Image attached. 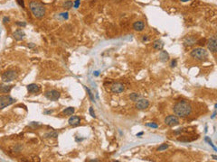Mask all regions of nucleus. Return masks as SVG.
Listing matches in <instances>:
<instances>
[{
  "instance_id": "f257e3e1",
  "label": "nucleus",
  "mask_w": 217,
  "mask_h": 162,
  "mask_svg": "<svg viewBox=\"0 0 217 162\" xmlns=\"http://www.w3.org/2000/svg\"><path fill=\"white\" fill-rule=\"evenodd\" d=\"M173 111H174L175 115L178 116V117L185 118L191 115L192 106L188 101L182 100V101L177 102L176 105H174Z\"/></svg>"
},
{
  "instance_id": "f03ea898",
  "label": "nucleus",
  "mask_w": 217,
  "mask_h": 162,
  "mask_svg": "<svg viewBox=\"0 0 217 162\" xmlns=\"http://www.w3.org/2000/svg\"><path fill=\"white\" fill-rule=\"evenodd\" d=\"M31 12L36 18H42L45 15V7L38 1H32L29 5Z\"/></svg>"
},
{
  "instance_id": "7ed1b4c3",
  "label": "nucleus",
  "mask_w": 217,
  "mask_h": 162,
  "mask_svg": "<svg viewBox=\"0 0 217 162\" xmlns=\"http://www.w3.org/2000/svg\"><path fill=\"white\" fill-rule=\"evenodd\" d=\"M191 56L197 61H204L208 58V52L203 48H195L191 51Z\"/></svg>"
},
{
  "instance_id": "20e7f679",
  "label": "nucleus",
  "mask_w": 217,
  "mask_h": 162,
  "mask_svg": "<svg viewBox=\"0 0 217 162\" xmlns=\"http://www.w3.org/2000/svg\"><path fill=\"white\" fill-rule=\"evenodd\" d=\"M14 99L10 95H0V110L14 103Z\"/></svg>"
},
{
  "instance_id": "39448f33",
  "label": "nucleus",
  "mask_w": 217,
  "mask_h": 162,
  "mask_svg": "<svg viewBox=\"0 0 217 162\" xmlns=\"http://www.w3.org/2000/svg\"><path fill=\"white\" fill-rule=\"evenodd\" d=\"M18 77L17 73L14 70H8V71H6L5 73L2 75V80L4 82H11L14 79H16Z\"/></svg>"
},
{
  "instance_id": "423d86ee",
  "label": "nucleus",
  "mask_w": 217,
  "mask_h": 162,
  "mask_svg": "<svg viewBox=\"0 0 217 162\" xmlns=\"http://www.w3.org/2000/svg\"><path fill=\"white\" fill-rule=\"evenodd\" d=\"M60 94L59 91L55 90V89H52V90H48L45 93V96L46 97L48 100L51 101H56L60 98Z\"/></svg>"
},
{
  "instance_id": "0eeeda50",
  "label": "nucleus",
  "mask_w": 217,
  "mask_h": 162,
  "mask_svg": "<svg viewBox=\"0 0 217 162\" xmlns=\"http://www.w3.org/2000/svg\"><path fill=\"white\" fill-rule=\"evenodd\" d=\"M165 123L166 125L170 126V127H173V126H176L179 124V119L176 115H168L166 117L165 119Z\"/></svg>"
},
{
  "instance_id": "6e6552de",
  "label": "nucleus",
  "mask_w": 217,
  "mask_h": 162,
  "mask_svg": "<svg viewBox=\"0 0 217 162\" xmlns=\"http://www.w3.org/2000/svg\"><path fill=\"white\" fill-rule=\"evenodd\" d=\"M207 45H208V49L210 50L211 52H213V53L216 52L217 51V41H216L215 35H213L212 37H210V39L208 40Z\"/></svg>"
},
{
  "instance_id": "1a4fd4ad",
  "label": "nucleus",
  "mask_w": 217,
  "mask_h": 162,
  "mask_svg": "<svg viewBox=\"0 0 217 162\" xmlns=\"http://www.w3.org/2000/svg\"><path fill=\"white\" fill-rule=\"evenodd\" d=\"M110 89H111L112 93H115V94H120V93H122L123 91L125 90V85L122 84V83L117 82L114 83V84L111 85L110 87Z\"/></svg>"
},
{
  "instance_id": "9d476101",
  "label": "nucleus",
  "mask_w": 217,
  "mask_h": 162,
  "mask_svg": "<svg viewBox=\"0 0 217 162\" xmlns=\"http://www.w3.org/2000/svg\"><path fill=\"white\" fill-rule=\"evenodd\" d=\"M149 106V102L147 99H139L136 103V108L137 110H145Z\"/></svg>"
},
{
  "instance_id": "9b49d317",
  "label": "nucleus",
  "mask_w": 217,
  "mask_h": 162,
  "mask_svg": "<svg viewBox=\"0 0 217 162\" xmlns=\"http://www.w3.org/2000/svg\"><path fill=\"white\" fill-rule=\"evenodd\" d=\"M40 86H38L36 84H30L27 86V90L31 94H36V93H38L40 91Z\"/></svg>"
},
{
  "instance_id": "f8f14e48",
  "label": "nucleus",
  "mask_w": 217,
  "mask_h": 162,
  "mask_svg": "<svg viewBox=\"0 0 217 162\" xmlns=\"http://www.w3.org/2000/svg\"><path fill=\"white\" fill-rule=\"evenodd\" d=\"M13 36L14 38V40L16 41H22L23 39L24 38V36H26V34H24V31L21 30V29H18V30H16V32L13 34Z\"/></svg>"
},
{
  "instance_id": "ddd939ff",
  "label": "nucleus",
  "mask_w": 217,
  "mask_h": 162,
  "mask_svg": "<svg viewBox=\"0 0 217 162\" xmlns=\"http://www.w3.org/2000/svg\"><path fill=\"white\" fill-rule=\"evenodd\" d=\"M144 28H145V24H144L143 21H137L133 24V29L135 31L141 32V31L144 30Z\"/></svg>"
},
{
  "instance_id": "4468645a",
  "label": "nucleus",
  "mask_w": 217,
  "mask_h": 162,
  "mask_svg": "<svg viewBox=\"0 0 217 162\" xmlns=\"http://www.w3.org/2000/svg\"><path fill=\"white\" fill-rule=\"evenodd\" d=\"M80 122H81V118L79 117V116H72V117H70V119H69L68 121L69 125L71 126H77L80 124Z\"/></svg>"
},
{
  "instance_id": "2eb2a0df",
  "label": "nucleus",
  "mask_w": 217,
  "mask_h": 162,
  "mask_svg": "<svg viewBox=\"0 0 217 162\" xmlns=\"http://www.w3.org/2000/svg\"><path fill=\"white\" fill-rule=\"evenodd\" d=\"M196 42V40L194 38L193 36H186L184 40V43H185L186 46H192Z\"/></svg>"
},
{
  "instance_id": "dca6fc26",
  "label": "nucleus",
  "mask_w": 217,
  "mask_h": 162,
  "mask_svg": "<svg viewBox=\"0 0 217 162\" xmlns=\"http://www.w3.org/2000/svg\"><path fill=\"white\" fill-rule=\"evenodd\" d=\"M159 60L162 62H166L169 61V54L166 51H161L159 53Z\"/></svg>"
},
{
  "instance_id": "f3484780",
  "label": "nucleus",
  "mask_w": 217,
  "mask_h": 162,
  "mask_svg": "<svg viewBox=\"0 0 217 162\" xmlns=\"http://www.w3.org/2000/svg\"><path fill=\"white\" fill-rule=\"evenodd\" d=\"M153 48L156 51H162L164 48V42L161 40H156L153 42Z\"/></svg>"
},
{
  "instance_id": "a211bd4d",
  "label": "nucleus",
  "mask_w": 217,
  "mask_h": 162,
  "mask_svg": "<svg viewBox=\"0 0 217 162\" xmlns=\"http://www.w3.org/2000/svg\"><path fill=\"white\" fill-rule=\"evenodd\" d=\"M198 138V136H182L181 138H178L177 140L179 142H193V141L196 140Z\"/></svg>"
},
{
  "instance_id": "6ab92c4d",
  "label": "nucleus",
  "mask_w": 217,
  "mask_h": 162,
  "mask_svg": "<svg viewBox=\"0 0 217 162\" xmlns=\"http://www.w3.org/2000/svg\"><path fill=\"white\" fill-rule=\"evenodd\" d=\"M12 86H9V85H1L0 86V92L2 93H7L11 90Z\"/></svg>"
},
{
  "instance_id": "aec40b11",
  "label": "nucleus",
  "mask_w": 217,
  "mask_h": 162,
  "mask_svg": "<svg viewBox=\"0 0 217 162\" xmlns=\"http://www.w3.org/2000/svg\"><path fill=\"white\" fill-rule=\"evenodd\" d=\"M74 111H75V109L73 107H68V108H66L65 110H63L62 114L65 115H72V114L74 113Z\"/></svg>"
},
{
  "instance_id": "412c9836",
  "label": "nucleus",
  "mask_w": 217,
  "mask_h": 162,
  "mask_svg": "<svg viewBox=\"0 0 217 162\" xmlns=\"http://www.w3.org/2000/svg\"><path fill=\"white\" fill-rule=\"evenodd\" d=\"M129 98H130V100L137 102L139 98H140V95L137 94V93H132V94L129 95Z\"/></svg>"
},
{
  "instance_id": "4be33fe9",
  "label": "nucleus",
  "mask_w": 217,
  "mask_h": 162,
  "mask_svg": "<svg viewBox=\"0 0 217 162\" xmlns=\"http://www.w3.org/2000/svg\"><path fill=\"white\" fill-rule=\"evenodd\" d=\"M72 6H73V3H72V1H71V0H67V1H65L63 4V7L66 8V9H71V8L72 7Z\"/></svg>"
},
{
  "instance_id": "5701e85b",
  "label": "nucleus",
  "mask_w": 217,
  "mask_h": 162,
  "mask_svg": "<svg viewBox=\"0 0 217 162\" xmlns=\"http://www.w3.org/2000/svg\"><path fill=\"white\" fill-rule=\"evenodd\" d=\"M196 43L198 45H200V46H204V45L207 43V41H206V39L203 38V39H200V40L196 41Z\"/></svg>"
},
{
  "instance_id": "b1692460",
  "label": "nucleus",
  "mask_w": 217,
  "mask_h": 162,
  "mask_svg": "<svg viewBox=\"0 0 217 162\" xmlns=\"http://www.w3.org/2000/svg\"><path fill=\"white\" fill-rule=\"evenodd\" d=\"M168 148V144H166V143H164V144H162L161 146H159L157 148V151H162V150H165V149H166Z\"/></svg>"
},
{
  "instance_id": "393cba45",
  "label": "nucleus",
  "mask_w": 217,
  "mask_h": 162,
  "mask_svg": "<svg viewBox=\"0 0 217 162\" xmlns=\"http://www.w3.org/2000/svg\"><path fill=\"white\" fill-rule=\"evenodd\" d=\"M146 125L147 126V127H151V128H157L158 125L156 123H154V122H149V123H147Z\"/></svg>"
},
{
  "instance_id": "a878e982",
  "label": "nucleus",
  "mask_w": 217,
  "mask_h": 162,
  "mask_svg": "<svg viewBox=\"0 0 217 162\" xmlns=\"http://www.w3.org/2000/svg\"><path fill=\"white\" fill-rule=\"evenodd\" d=\"M86 90H87V92H88L89 96H90V98H91V100L92 101V102H94V97H93V95H92V93H91V91L90 90L89 88H86Z\"/></svg>"
},
{
  "instance_id": "bb28decb",
  "label": "nucleus",
  "mask_w": 217,
  "mask_h": 162,
  "mask_svg": "<svg viewBox=\"0 0 217 162\" xmlns=\"http://www.w3.org/2000/svg\"><path fill=\"white\" fill-rule=\"evenodd\" d=\"M16 2H17V4L20 6V7H22L23 8L26 7V6H24V0H16Z\"/></svg>"
},
{
  "instance_id": "cd10ccee",
  "label": "nucleus",
  "mask_w": 217,
  "mask_h": 162,
  "mask_svg": "<svg viewBox=\"0 0 217 162\" xmlns=\"http://www.w3.org/2000/svg\"><path fill=\"white\" fill-rule=\"evenodd\" d=\"M16 25H18V26H21V27H26V22H16Z\"/></svg>"
},
{
  "instance_id": "c85d7f7f",
  "label": "nucleus",
  "mask_w": 217,
  "mask_h": 162,
  "mask_svg": "<svg viewBox=\"0 0 217 162\" xmlns=\"http://www.w3.org/2000/svg\"><path fill=\"white\" fill-rule=\"evenodd\" d=\"M90 115H91V117L96 118L95 113H94V111H93V108H92V107H90Z\"/></svg>"
},
{
  "instance_id": "c756f323",
  "label": "nucleus",
  "mask_w": 217,
  "mask_h": 162,
  "mask_svg": "<svg viewBox=\"0 0 217 162\" xmlns=\"http://www.w3.org/2000/svg\"><path fill=\"white\" fill-rule=\"evenodd\" d=\"M205 141H206V142H207L208 143H209V144L211 145V146H212L213 148H214V149H215V150H216V148H215V147L214 146V144H213V143H212V142H211V140H209V138H208V137H206V138H205Z\"/></svg>"
},
{
  "instance_id": "7c9ffc66",
  "label": "nucleus",
  "mask_w": 217,
  "mask_h": 162,
  "mask_svg": "<svg viewBox=\"0 0 217 162\" xmlns=\"http://www.w3.org/2000/svg\"><path fill=\"white\" fill-rule=\"evenodd\" d=\"M60 16L63 18V19H68V13L67 12H66V13H62L60 14Z\"/></svg>"
},
{
  "instance_id": "2f4dec72",
  "label": "nucleus",
  "mask_w": 217,
  "mask_h": 162,
  "mask_svg": "<svg viewBox=\"0 0 217 162\" xmlns=\"http://www.w3.org/2000/svg\"><path fill=\"white\" fill-rule=\"evenodd\" d=\"M79 5H80V0H76V1L73 3V7L74 8H78L79 7Z\"/></svg>"
},
{
  "instance_id": "473e14b6",
  "label": "nucleus",
  "mask_w": 217,
  "mask_h": 162,
  "mask_svg": "<svg viewBox=\"0 0 217 162\" xmlns=\"http://www.w3.org/2000/svg\"><path fill=\"white\" fill-rule=\"evenodd\" d=\"M176 63H177L176 60H173L172 62H171V67H172V68L176 67Z\"/></svg>"
},
{
  "instance_id": "72a5a7b5",
  "label": "nucleus",
  "mask_w": 217,
  "mask_h": 162,
  "mask_svg": "<svg viewBox=\"0 0 217 162\" xmlns=\"http://www.w3.org/2000/svg\"><path fill=\"white\" fill-rule=\"evenodd\" d=\"M149 40V38L147 37V35H143V37H142V41H147Z\"/></svg>"
},
{
  "instance_id": "f704fd0d",
  "label": "nucleus",
  "mask_w": 217,
  "mask_h": 162,
  "mask_svg": "<svg viewBox=\"0 0 217 162\" xmlns=\"http://www.w3.org/2000/svg\"><path fill=\"white\" fill-rule=\"evenodd\" d=\"M8 21H9V18H8V17H4V19H3V22L4 23H8Z\"/></svg>"
},
{
  "instance_id": "c9c22d12",
  "label": "nucleus",
  "mask_w": 217,
  "mask_h": 162,
  "mask_svg": "<svg viewBox=\"0 0 217 162\" xmlns=\"http://www.w3.org/2000/svg\"><path fill=\"white\" fill-rule=\"evenodd\" d=\"M34 46H35V45L34 44V43H29V44H28V47L29 48H34Z\"/></svg>"
},
{
  "instance_id": "e433bc0d",
  "label": "nucleus",
  "mask_w": 217,
  "mask_h": 162,
  "mask_svg": "<svg viewBox=\"0 0 217 162\" xmlns=\"http://www.w3.org/2000/svg\"><path fill=\"white\" fill-rule=\"evenodd\" d=\"M215 115H216V111H215V112H214V115H212V119H214V117H215Z\"/></svg>"
},
{
  "instance_id": "4c0bfd02",
  "label": "nucleus",
  "mask_w": 217,
  "mask_h": 162,
  "mask_svg": "<svg viewBox=\"0 0 217 162\" xmlns=\"http://www.w3.org/2000/svg\"><path fill=\"white\" fill-rule=\"evenodd\" d=\"M99 74H100L99 71H95V72H94V75H95V76H99Z\"/></svg>"
},
{
  "instance_id": "58836bf2",
  "label": "nucleus",
  "mask_w": 217,
  "mask_h": 162,
  "mask_svg": "<svg viewBox=\"0 0 217 162\" xmlns=\"http://www.w3.org/2000/svg\"><path fill=\"white\" fill-rule=\"evenodd\" d=\"M141 135H143V132H139V133H137V136H141Z\"/></svg>"
},
{
  "instance_id": "ea45409f",
  "label": "nucleus",
  "mask_w": 217,
  "mask_h": 162,
  "mask_svg": "<svg viewBox=\"0 0 217 162\" xmlns=\"http://www.w3.org/2000/svg\"><path fill=\"white\" fill-rule=\"evenodd\" d=\"M213 158H214V159H217V157H216V156H214V155H213Z\"/></svg>"
},
{
  "instance_id": "a19ab883",
  "label": "nucleus",
  "mask_w": 217,
  "mask_h": 162,
  "mask_svg": "<svg viewBox=\"0 0 217 162\" xmlns=\"http://www.w3.org/2000/svg\"><path fill=\"white\" fill-rule=\"evenodd\" d=\"M181 1H183V2H185V1H188V0H181Z\"/></svg>"
}]
</instances>
